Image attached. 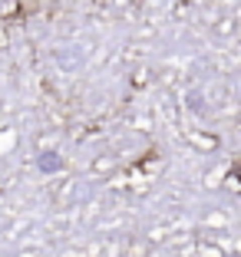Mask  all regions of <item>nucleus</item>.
I'll return each instance as SVG.
<instances>
[{
	"instance_id": "f257e3e1",
	"label": "nucleus",
	"mask_w": 241,
	"mask_h": 257,
	"mask_svg": "<svg viewBox=\"0 0 241 257\" xmlns=\"http://www.w3.org/2000/svg\"><path fill=\"white\" fill-rule=\"evenodd\" d=\"M40 168H43V172H60V168H63V159L56 155V152H43V159H40Z\"/></svg>"
}]
</instances>
